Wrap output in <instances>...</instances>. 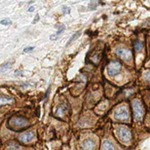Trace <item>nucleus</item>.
<instances>
[{
    "instance_id": "nucleus-1",
    "label": "nucleus",
    "mask_w": 150,
    "mask_h": 150,
    "mask_svg": "<svg viewBox=\"0 0 150 150\" xmlns=\"http://www.w3.org/2000/svg\"><path fill=\"white\" fill-rule=\"evenodd\" d=\"M133 108H134V117H136V120L137 121H140L143 117V114H144V110H143V106L142 103L137 100H134Z\"/></svg>"
},
{
    "instance_id": "nucleus-2",
    "label": "nucleus",
    "mask_w": 150,
    "mask_h": 150,
    "mask_svg": "<svg viewBox=\"0 0 150 150\" xmlns=\"http://www.w3.org/2000/svg\"><path fill=\"white\" fill-rule=\"evenodd\" d=\"M120 70H121V64H120L119 62H110L108 67H107V74L109 76H115L120 72Z\"/></svg>"
},
{
    "instance_id": "nucleus-3",
    "label": "nucleus",
    "mask_w": 150,
    "mask_h": 150,
    "mask_svg": "<svg viewBox=\"0 0 150 150\" xmlns=\"http://www.w3.org/2000/svg\"><path fill=\"white\" fill-rule=\"evenodd\" d=\"M119 137L123 142H129L132 139V134H131V131L129 129L125 128V127H121L119 128Z\"/></svg>"
},
{
    "instance_id": "nucleus-4",
    "label": "nucleus",
    "mask_w": 150,
    "mask_h": 150,
    "mask_svg": "<svg viewBox=\"0 0 150 150\" xmlns=\"http://www.w3.org/2000/svg\"><path fill=\"white\" fill-rule=\"evenodd\" d=\"M116 54L119 57H121L123 59H125V61H127V62H130L132 59L131 51L126 50V49H124V48H118V49L116 50Z\"/></svg>"
},
{
    "instance_id": "nucleus-5",
    "label": "nucleus",
    "mask_w": 150,
    "mask_h": 150,
    "mask_svg": "<svg viewBox=\"0 0 150 150\" xmlns=\"http://www.w3.org/2000/svg\"><path fill=\"white\" fill-rule=\"evenodd\" d=\"M115 118L117 120H128L129 119V112L125 107H121L115 112Z\"/></svg>"
},
{
    "instance_id": "nucleus-6",
    "label": "nucleus",
    "mask_w": 150,
    "mask_h": 150,
    "mask_svg": "<svg viewBox=\"0 0 150 150\" xmlns=\"http://www.w3.org/2000/svg\"><path fill=\"white\" fill-rule=\"evenodd\" d=\"M10 124L13 126H16V127H25V126L28 125V120L17 117V118H13L11 120Z\"/></svg>"
},
{
    "instance_id": "nucleus-7",
    "label": "nucleus",
    "mask_w": 150,
    "mask_h": 150,
    "mask_svg": "<svg viewBox=\"0 0 150 150\" xmlns=\"http://www.w3.org/2000/svg\"><path fill=\"white\" fill-rule=\"evenodd\" d=\"M34 139H35V134L34 133H32V132H28V133L23 134L22 136H20L19 137L20 140H22L23 142H26V143L32 142Z\"/></svg>"
},
{
    "instance_id": "nucleus-8",
    "label": "nucleus",
    "mask_w": 150,
    "mask_h": 150,
    "mask_svg": "<svg viewBox=\"0 0 150 150\" xmlns=\"http://www.w3.org/2000/svg\"><path fill=\"white\" fill-rule=\"evenodd\" d=\"M82 146H83V148L85 150H92L96 146V143H95L94 140L87 139L82 143Z\"/></svg>"
},
{
    "instance_id": "nucleus-9",
    "label": "nucleus",
    "mask_w": 150,
    "mask_h": 150,
    "mask_svg": "<svg viewBox=\"0 0 150 150\" xmlns=\"http://www.w3.org/2000/svg\"><path fill=\"white\" fill-rule=\"evenodd\" d=\"M103 150H115V146L109 140H104L103 142Z\"/></svg>"
},
{
    "instance_id": "nucleus-10",
    "label": "nucleus",
    "mask_w": 150,
    "mask_h": 150,
    "mask_svg": "<svg viewBox=\"0 0 150 150\" xmlns=\"http://www.w3.org/2000/svg\"><path fill=\"white\" fill-rule=\"evenodd\" d=\"M64 25L61 26V28L59 29V30H58V32H57V33H56L55 35H52V36L50 37V38H51V40H56V38L58 37V35H59V34H61L62 32L64 31Z\"/></svg>"
},
{
    "instance_id": "nucleus-11",
    "label": "nucleus",
    "mask_w": 150,
    "mask_h": 150,
    "mask_svg": "<svg viewBox=\"0 0 150 150\" xmlns=\"http://www.w3.org/2000/svg\"><path fill=\"white\" fill-rule=\"evenodd\" d=\"M80 34H81V32H80V31H78V32H76V33H75V34L73 35V36H72V37H71V38H70V40H69V41H68V42H67V46H68V45H69L70 43H72V42H73V41H74V40H75V39H76V38H77L78 36H79V35H80Z\"/></svg>"
},
{
    "instance_id": "nucleus-12",
    "label": "nucleus",
    "mask_w": 150,
    "mask_h": 150,
    "mask_svg": "<svg viewBox=\"0 0 150 150\" xmlns=\"http://www.w3.org/2000/svg\"><path fill=\"white\" fill-rule=\"evenodd\" d=\"M13 101V100L12 98H5L4 97L1 98V105H3V104L5 103H12Z\"/></svg>"
},
{
    "instance_id": "nucleus-13",
    "label": "nucleus",
    "mask_w": 150,
    "mask_h": 150,
    "mask_svg": "<svg viewBox=\"0 0 150 150\" xmlns=\"http://www.w3.org/2000/svg\"><path fill=\"white\" fill-rule=\"evenodd\" d=\"M1 23L3 25H11L12 22L10 20H8V19H4V20L1 21Z\"/></svg>"
},
{
    "instance_id": "nucleus-14",
    "label": "nucleus",
    "mask_w": 150,
    "mask_h": 150,
    "mask_svg": "<svg viewBox=\"0 0 150 150\" xmlns=\"http://www.w3.org/2000/svg\"><path fill=\"white\" fill-rule=\"evenodd\" d=\"M142 42H137L136 43V48H134V49H136V51H139V50H142Z\"/></svg>"
},
{
    "instance_id": "nucleus-15",
    "label": "nucleus",
    "mask_w": 150,
    "mask_h": 150,
    "mask_svg": "<svg viewBox=\"0 0 150 150\" xmlns=\"http://www.w3.org/2000/svg\"><path fill=\"white\" fill-rule=\"evenodd\" d=\"M10 64H8V62H7V64H2L1 65V71H2V72H3V71H5V69H6V68H8L9 67H10Z\"/></svg>"
},
{
    "instance_id": "nucleus-16",
    "label": "nucleus",
    "mask_w": 150,
    "mask_h": 150,
    "mask_svg": "<svg viewBox=\"0 0 150 150\" xmlns=\"http://www.w3.org/2000/svg\"><path fill=\"white\" fill-rule=\"evenodd\" d=\"M144 76H145V78H146V80H147L148 82H150V71H148V72H146Z\"/></svg>"
},
{
    "instance_id": "nucleus-17",
    "label": "nucleus",
    "mask_w": 150,
    "mask_h": 150,
    "mask_svg": "<svg viewBox=\"0 0 150 150\" xmlns=\"http://www.w3.org/2000/svg\"><path fill=\"white\" fill-rule=\"evenodd\" d=\"M33 49H34V47H29V48H26V49L23 50V52L26 53V52H29V51H32Z\"/></svg>"
},
{
    "instance_id": "nucleus-18",
    "label": "nucleus",
    "mask_w": 150,
    "mask_h": 150,
    "mask_svg": "<svg viewBox=\"0 0 150 150\" xmlns=\"http://www.w3.org/2000/svg\"><path fill=\"white\" fill-rule=\"evenodd\" d=\"M33 10H34V8H33V7H31L30 9H29L28 11H29V12H32V11H33Z\"/></svg>"
}]
</instances>
